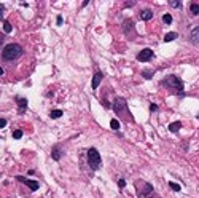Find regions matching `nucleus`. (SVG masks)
<instances>
[{"mask_svg":"<svg viewBox=\"0 0 199 198\" xmlns=\"http://www.w3.org/2000/svg\"><path fill=\"white\" fill-rule=\"evenodd\" d=\"M198 118H199V115H198Z\"/></svg>","mask_w":199,"mask_h":198,"instance_id":"obj_33","label":"nucleus"},{"mask_svg":"<svg viewBox=\"0 0 199 198\" xmlns=\"http://www.w3.org/2000/svg\"><path fill=\"white\" fill-rule=\"evenodd\" d=\"M16 180L26 184V185H29V189L32 190V192H35V190L40 189V182H37V180H30V179H27V177H24V176H16Z\"/></svg>","mask_w":199,"mask_h":198,"instance_id":"obj_8","label":"nucleus"},{"mask_svg":"<svg viewBox=\"0 0 199 198\" xmlns=\"http://www.w3.org/2000/svg\"><path fill=\"white\" fill-rule=\"evenodd\" d=\"M102 78H104V74L102 72H96V74H94L93 80H91V86H93V90H96V88L99 86L100 81H102Z\"/></svg>","mask_w":199,"mask_h":198,"instance_id":"obj_10","label":"nucleus"},{"mask_svg":"<svg viewBox=\"0 0 199 198\" xmlns=\"http://www.w3.org/2000/svg\"><path fill=\"white\" fill-rule=\"evenodd\" d=\"M161 85L164 88H167V90H170L174 94H178V96L183 94V81L177 75H167V77H164Z\"/></svg>","mask_w":199,"mask_h":198,"instance_id":"obj_1","label":"nucleus"},{"mask_svg":"<svg viewBox=\"0 0 199 198\" xmlns=\"http://www.w3.org/2000/svg\"><path fill=\"white\" fill-rule=\"evenodd\" d=\"M3 32H5V34H10V32H11V24H10L6 19L3 21Z\"/></svg>","mask_w":199,"mask_h":198,"instance_id":"obj_20","label":"nucleus"},{"mask_svg":"<svg viewBox=\"0 0 199 198\" xmlns=\"http://www.w3.org/2000/svg\"><path fill=\"white\" fill-rule=\"evenodd\" d=\"M64 115L62 110H51V114H49V117L51 118H61Z\"/></svg>","mask_w":199,"mask_h":198,"instance_id":"obj_19","label":"nucleus"},{"mask_svg":"<svg viewBox=\"0 0 199 198\" xmlns=\"http://www.w3.org/2000/svg\"><path fill=\"white\" fill-rule=\"evenodd\" d=\"M169 187L174 190V192H180V189H182V187L178 185V184H175V182H169Z\"/></svg>","mask_w":199,"mask_h":198,"instance_id":"obj_23","label":"nucleus"},{"mask_svg":"<svg viewBox=\"0 0 199 198\" xmlns=\"http://www.w3.org/2000/svg\"><path fill=\"white\" fill-rule=\"evenodd\" d=\"M3 11H5V8H3V3L0 5V18H2V21H3Z\"/></svg>","mask_w":199,"mask_h":198,"instance_id":"obj_28","label":"nucleus"},{"mask_svg":"<svg viewBox=\"0 0 199 198\" xmlns=\"http://www.w3.org/2000/svg\"><path fill=\"white\" fill-rule=\"evenodd\" d=\"M180 128H182V121H174V123H170L167 126V129H169L170 133H178Z\"/></svg>","mask_w":199,"mask_h":198,"instance_id":"obj_14","label":"nucleus"},{"mask_svg":"<svg viewBox=\"0 0 199 198\" xmlns=\"http://www.w3.org/2000/svg\"><path fill=\"white\" fill-rule=\"evenodd\" d=\"M118 187H120V189H124V187H126V180L120 179V180H118Z\"/></svg>","mask_w":199,"mask_h":198,"instance_id":"obj_25","label":"nucleus"},{"mask_svg":"<svg viewBox=\"0 0 199 198\" xmlns=\"http://www.w3.org/2000/svg\"><path fill=\"white\" fill-rule=\"evenodd\" d=\"M124 3H126V6H134L136 5V2H124Z\"/></svg>","mask_w":199,"mask_h":198,"instance_id":"obj_31","label":"nucleus"},{"mask_svg":"<svg viewBox=\"0 0 199 198\" xmlns=\"http://www.w3.org/2000/svg\"><path fill=\"white\" fill-rule=\"evenodd\" d=\"M110 128L118 133V129H120V121H118L116 118H112V120H110Z\"/></svg>","mask_w":199,"mask_h":198,"instance_id":"obj_16","label":"nucleus"},{"mask_svg":"<svg viewBox=\"0 0 199 198\" xmlns=\"http://www.w3.org/2000/svg\"><path fill=\"white\" fill-rule=\"evenodd\" d=\"M64 155L62 149H61V145H56V147H53V152H51V158L54 160V161H59L61 157Z\"/></svg>","mask_w":199,"mask_h":198,"instance_id":"obj_11","label":"nucleus"},{"mask_svg":"<svg viewBox=\"0 0 199 198\" xmlns=\"http://www.w3.org/2000/svg\"><path fill=\"white\" fill-rule=\"evenodd\" d=\"M177 37H178L177 32H169V34H166V35H164V42H172V40H175Z\"/></svg>","mask_w":199,"mask_h":198,"instance_id":"obj_15","label":"nucleus"},{"mask_svg":"<svg viewBox=\"0 0 199 198\" xmlns=\"http://www.w3.org/2000/svg\"><path fill=\"white\" fill-rule=\"evenodd\" d=\"M5 126H6V120H5V118H2V120H0V128H5Z\"/></svg>","mask_w":199,"mask_h":198,"instance_id":"obj_27","label":"nucleus"},{"mask_svg":"<svg viewBox=\"0 0 199 198\" xmlns=\"http://www.w3.org/2000/svg\"><path fill=\"white\" fill-rule=\"evenodd\" d=\"M163 21L166 22V24H170V22H172V15H169V13L163 15Z\"/></svg>","mask_w":199,"mask_h":198,"instance_id":"obj_21","label":"nucleus"},{"mask_svg":"<svg viewBox=\"0 0 199 198\" xmlns=\"http://www.w3.org/2000/svg\"><path fill=\"white\" fill-rule=\"evenodd\" d=\"M13 138H15V139H21L22 138V129H15V131H13Z\"/></svg>","mask_w":199,"mask_h":198,"instance_id":"obj_22","label":"nucleus"},{"mask_svg":"<svg viewBox=\"0 0 199 198\" xmlns=\"http://www.w3.org/2000/svg\"><path fill=\"white\" fill-rule=\"evenodd\" d=\"M190 11L193 13L194 16H198L199 15V3H191V5H190Z\"/></svg>","mask_w":199,"mask_h":198,"instance_id":"obj_17","label":"nucleus"},{"mask_svg":"<svg viewBox=\"0 0 199 198\" xmlns=\"http://www.w3.org/2000/svg\"><path fill=\"white\" fill-rule=\"evenodd\" d=\"M153 18V11H151V10H142V11H140V19H142V21H150V19Z\"/></svg>","mask_w":199,"mask_h":198,"instance_id":"obj_13","label":"nucleus"},{"mask_svg":"<svg viewBox=\"0 0 199 198\" xmlns=\"http://www.w3.org/2000/svg\"><path fill=\"white\" fill-rule=\"evenodd\" d=\"M112 109L115 110L116 115H126L127 121H134L132 115L129 114V110H127V101L124 98H116L115 99L113 104H112Z\"/></svg>","mask_w":199,"mask_h":198,"instance_id":"obj_4","label":"nucleus"},{"mask_svg":"<svg viewBox=\"0 0 199 198\" xmlns=\"http://www.w3.org/2000/svg\"><path fill=\"white\" fill-rule=\"evenodd\" d=\"M102 104H104V107H105V109H112V104H110V102H107V101H104V102H102Z\"/></svg>","mask_w":199,"mask_h":198,"instance_id":"obj_29","label":"nucleus"},{"mask_svg":"<svg viewBox=\"0 0 199 198\" xmlns=\"http://www.w3.org/2000/svg\"><path fill=\"white\" fill-rule=\"evenodd\" d=\"M16 101H18V105H19V112L24 114L26 109H27V99L26 98H16Z\"/></svg>","mask_w":199,"mask_h":198,"instance_id":"obj_12","label":"nucleus"},{"mask_svg":"<svg viewBox=\"0 0 199 198\" xmlns=\"http://www.w3.org/2000/svg\"><path fill=\"white\" fill-rule=\"evenodd\" d=\"M88 3H91V2H89V0H85V2H81V6H86Z\"/></svg>","mask_w":199,"mask_h":198,"instance_id":"obj_32","label":"nucleus"},{"mask_svg":"<svg viewBox=\"0 0 199 198\" xmlns=\"http://www.w3.org/2000/svg\"><path fill=\"white\" fill-rule=\"evenodd\" d=\"M169 6H172V8H182V2L180 0H169Z\"/></svg>","mask_w":199,"mask_h":198,"instance_id":"obj_18","label":"nucleus"},{"mask_svg":"<svg viewBox=\"0 0 199 198\" xmlns=\"http://www.w3.org/2000/svg\"><path fill=\"white\" fill-rule=\"evenodd\" d=\"M21 56H22V48L18 43H8V45L3 46V50H2V59L6 61V62L16 61Z\"/></svg>","mask_w":199,"mask_h":198,"instance_id":"obj_2","label":"nucleus"},{"mask_svg":"<svg viewBox=\"0 0 199 198\" xmlns=\"http://www.w3.org/2000/svg\"><path fill=\"white\" fill-rule=\"evenodd\" d=\"M62 22H64L62 16H57V26H62Z\"/></svg>","mask_w":199,"mask_h":198,"instance_id":"obj_30","label":"nucleus"},{"mask_svg":"<svg viewBox=\"0 0 199 198\" xmlns=\"http://www.w3.org/2000/svg\"><path fill=\"white\" fill-rule=\"evenodd\" d=\"M190 42L193 43V45H199V26L193 27L190 32Z\"/></svg>","mask_w":199,"mask_h":198,"instance_id":"obj_9","label":"nucleus"},{"mask_svg":"<svg viewBox=\"0 0 199 198\" xmlns=\"http://www.w3.org/2000/svg\"><path fill=\"white\" fill-rule=\"evenodd\" d=\"M134 29H136V24H134L132 19H124L123 30H124V34H126L127 39H134V37H136V30Z\"/></svg>","mask_w":199,"mask_h":198,"instance_id":"obj_6","label":"nucleus"},{"mask_svg":"<svg viewBox=\"0 0 199 198\" xmlns=\"http://www.w3.org/2000/svg\"><path fill=\"white\" fill-rule=\"evenodd\" d=\"M86 161L88 166H89L93 171H97L102 165V158H100V153L96 147H89L86 150Z\"/></svg>","mask_w":199,"mask_h":198,"instance_id":"obj_3","label":"nucleus"},{"mask_svg":"<svg viewBox=\"0 0 199 198\" xmlns=\"http://www.w3.org/2000/svg\"><path fill=\"white\" fill-rule=\"evenodd\" d=\"M153 56H154V53L151 48H143L137 54V61H140V62H148V61L153 59Z\"/></svg>","mask_w":199,"mask_h":198,"instance_id":"obj_7","label":"nucleus"},{"mask_svg":"<svg viewBox=\"0 0 199 198\" xmlns=\"http://www.w3.org/2000/svg\"><path fill=\"white\" fill-rule=\"evenodd\" d=\"M142 75H143V78H147V80H150V78L153 77V70H143V72H142Z\"/></svg>","mask_w":199,"mask_h":198,"instance_id":"obj_24","label":"nucleus"},{"mask_svg":"<svg viewBox=\"0 0 199 198\" xmlns=\"http://www.w3.org/2000/svg\"><path fill=\"white\" fill-rule=\"evenodd\" d=\"M137 189V195L139 198H154V189L150 182H145V180H137L136 184Z\"/></svg>","mask_w":199,"mask_h":198,"instance_id":"obj_5","label":"nucleus"},{"mask_svg":"<svg viewBox=\"0 0 199 198\" xmlns=\"http://www.w3.org/2000/svg\"><path fill=\"white\" fill-rule=\"evenodd\" d=\"M156 110H158V104L151 102V104H150V112H156Z\"/></svg>","mask_w":199,"mask_h":198,"instance_id":"obj_26","label":"nucleus"}]
</instances>
